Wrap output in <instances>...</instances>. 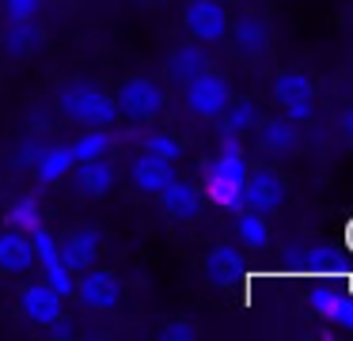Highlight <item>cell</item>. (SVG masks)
<instances>
[{"mask_svg": "<svg viewBox=\"0 0 353 341\" xmlns=\"http://www.w3.org/2000/svg\"><path fill=\"white\" fill-rule=\"evenodd\" d=\"M183 23L198 42H221L228 34V12H224L221 0H194L186 8Z\"/></svg>", "mask_w": 353, "mask_h": 341, "instance_id": "9c48e42d", "label": "cell"}, {"mask_svg": "<svg viewBox=\"0 0 353 341\" xmlns=\"http://www.w3.org/2000/svg\"><path fill=\"white\" fill-rule=\"evenodd\" d=\"M274 95L281 103V110L289 114L292 121H307L315 110V83L307 80L304 72H281L274 80Z\"/></svg>", "mask_w": 353, "mask_h": 341, "instance_id": "8992f818", "label": "cell"}, {"mask_svg": "<svg viewBox=\"0 0 353 341\" xmlns=\"http://www.w3.org/2000/svg\"><path fill=\"white\" fill-rule=\"evenodd\" d=\"M171 178H175V174H171V163H163V159H156V156H145V152H141V159L133 163V182H137L145 194H160Z\"/></svg>", "mask_w": 353, "mask_h": 341, "instance_id": "ac0fdd59", "label": "cell"}, {"mask_svg": "<svg viewBox=\"0 0 353 341\" xmlns=\"http://www.w3.org/2000/svg\"><path fill=\"white\" fill-rule=\"evenodd\" d=\"M285 205V182L281 174L274 171H247V182H243V209L251 212H262V216H270V212H277Z\"/></svg>", "mask_w": 353, "mask_h": 341, "instance_id": "52a82bcc", "label": "cell"}, {"mask_svg": "<svg viewBox=\"0 0 353 341\" xmlns=\"http://www.w3.org/2000/svg\"><path fill=\"white\" fill-rule=\"evenodd\" d=\"M31 247H34V262L42 265V277H46V285L57 288L61 296H72L77 280H72V269L65 265L61 247H57L54 235H50L46 227H34V231H31Z\"/></svg>", "mask_w": 353, "mask_h": 341, "instance_id": "277c9868", "label": "cell"}, {"mask_svg": "<svg viewBox=\"0 0 353 341\" xmlns=\"http://www.w3.org/2000/svg\"><path fill=\"white\" fill-rule=\"evenodd\" d=\"M39 144H34V141H27L23 144V148H19V163H34V159H39Z\"/></svg>", "mask_w": 353, "mask_h": 341, "instance_id": "f546056e", "label": "cell"}, {"mask_svg": "<svg viewBox=\"0 0 353 341\" xmlns=\"http://www.w3.org/2000/svg\"><path fill=\"white\" fill-rule=\"evenodd\" d=\"M19 307H23V315L31 318L34 326H54L57 318L65 315V296L42 280V285H27V288H23V296H19Z\"/></svg>", "mask_w": 353, "mask_h": 341, "instance_id": "30bf717a", "label": "cell"}, {"mask_svg": "<svg viewBox=\"0 0 353 341\" xmlns=\"http://www.w3.org/2000/svg\"><path fill=\"white\" fill-rule=\"evenodd\" d=\"M61 258L69 269H88V265L95 262V254H99V235L92 231V227H80V231H69L61 242Z\"/></svg>", "mask_w": 353, "mask_h": 341, "instance_id": "5bb4252c", "label": "cell"}, {"mask_svg": "<svg viewBox=\"0 0 353 341\" xmlns=\"http://www.w3.org/2000/svg\"><path fill=\"white\" fill-rule=\"evenodd\" d=\"M107 148H110L107 125H88V133H80L77 141L69 144V156H72V163H88V159L107 156Z\"/></svg>", "mask_w": 353, "mask_h": 341, "instance_id": "d6986e66", "label": "cell"}, {"mask_svg": "<svg viewBox=\"0 0 353 341\" xmlns=\"http://www.w3.org/2000/svg\"><path fill=\"white\" fill-rule=\"evenodd\" d=\"M114 103H118V114H125V118H133V121H148L163 110V91L156 87L152 80L137 76V80H125L122 87H118Z\"/></svg>", "mask_w": 353, "mask_h": 341, "instance_id": "5b68a950", "label": "cell"}, {"mask_svg": "<svg viewBox=\"0 0 353 341\" xmlns=\"http://www.w3.org/2000/svg\"><path fill=\"white\" fill-rule=\"evenodd\" d=\"M77 167H80L77 182H80V189H84L88 197H107L110 194V186H114V167L107 163V156L88 159V163H77Z\"/></svg>", "mask_w": 353, "mask_h": 341, "instance_id": "e0dca14e", "label": "cell"}, {"mask_svg": "<svg viewBox=\"0 0 353 341\" xmlns=\"http://www.w3.org/2000/svg\"><path fill=\"white\" fill-rule=\"evenodd\" d=\"M232 42H236V50L243 53V57H262V53L270 50V27L262 15H243V19H236V27H232Z\"/></svg>", "mask_w": 353, "mask_h": 341, "instance_id": "4fadbf2b", "label": "cell"}, {"mask_svg": "<svg viewBox=\"0 0 353 341\" xmlns=\"http://www.w3.org/2000/svg\"><path fill=\"white\" fill-rule=\"evenodd\" d=\"M163 338H194V326L190 322H171L168 330H163Z\"/></svg>", "mask_w": 353, "mask_h": 341, "instance_id": "f1b7e54d", "label": "cell"}, {"mask_svg": "<svg viewBox=\"0 0 353 341\" xmlns=\"http://www.w3.org/2000/svg\"><path fill=\"white\" fill-rule=\"evenodd\" d=\"M145 156H156V159H163V163H175V159L183 156V144H179L171 133H148L145 136Z\"/></svg>", "mask_w": 353, "mask_h": 341, "instance_id": "cb8c5ba5", "label": "cell"}, {"mask_svg": "<svg viewBox=\"0 0 353 341\" xmlns=\"http://www.w3.org/2000/svg\"><path fill=\"white\" fill-rule=\"evenodd\" d=\"M34 38H39L34 23H8V34H4V42H8L12 53H27V50L34 45Z\"/></svg>", "mask_w": 353, "mask_h": 341, "instance_id": "4316f807", "label": "cell"}, {"mask_svg": "<svg viewBox=\"0 0 353 341\" xmlns=\"http://www.w3.org/2000/svg\"><path fill=\"white\" fill-rule=\"evenodd\" d=\"M160 201H163V209H168L175 220H198V212H201V189L190 186V182L171 178L168 186L160 189Z\"/></svg>", "mask_w": 353, "mask_h": 341, "instance_id": "7c38bea8", "label": "cell"}, {"mask_svg": "<svg viewBox=\"0 0 353 341\" xmlns=\"http://www.w3.org/2000/svg\"><path fill=\"white\" fill-rule=\"evenodd\" d=\"M31 167H34V174H39V182H57V178H65V174H69L72 156H69V148H65V144H57V148H42L39 159H34Z\"/></svg>", "mask_w": 353, "mask_h": 341, "instance_id": "ffe728a7", "label": "cell"}, {"mask_svg": "<svg viewBox=\"0 0 353 341\" xmlns=\"http://www.w3.org/2000/svg\"><path fill=\"white\" fill-rule=\"evenodd\" d=\"M232 265H236V250L232 247H213L205 258V277L213 280V285H221V280H228Z\"/></svg>", "mask_w": 353, "mask_h": 341, "instance_id": "d4e9b609", "label": "cell"}, {"mask_svg": "<svg viewBox=\"0 0 353 341\" xmlns=\"http://www.w3.org/2000/svg\"><path fill=\"white\" fill-rule=\"evenodd\" d=\"M8 224H12V227H19V231H27V235H31L34 227H42L39 201H34V197H19V201L12 205V212H8Z\"/></svg>", "mask_w": 353, "mask_h": 341, "instance_id": "603a6c76", "label": "cell"}, {"mask_svg": "<svg viewBox=\"0 0 353 341\" xmlns=\"http://www.w3.org/2000/svg\"><path fill=\"white\" fill-rule=\"evenodd\" d=\"M243 182H247L243 156H228V152H221V156L209 163V171H205V194H209L213 205L239 212L243 209Z\"/></svg>", "mask_w": 353, "mask_h": 341, "instance_id": "7a4b0ae2", "label": "cell"}, {"mask_svg": "<svg viewBox=\"0 0 353 341\" xmlns=\"http://www.w3.org/2000/svg\"><path fill=\"white\" fill-rule=\"evenodd\" d=\"M236 231H239V239H243V247H251V250H266L270 247V227H266V216H262V212L239 209Z\"/></svg>", "mask_w": 353, "mask_h": 341, "instance_id": "7402d4cb", "label": "cell"}, {"mask_svg": "<svg viewBox=\"0 0 353 341\" xmlns=\"http://www.w3.org/2000/svg\"><path fill=\"white\" fill-rule=\"evenodd\" d=\"M338 300H342V292H338L334 285H315L312 292H307V303H312V311H315V315H323V318L334 315Z\"/></svg>", "mask_w": 353, "mask_h": 341, "instance_id": "484cf974", "label": "cell"}, {"mask_svg": "<svg viewBox=\"0 0 353 341\" xmlns=\"http://www.w3.org/2000/svg\"><path fill=\"white\" fill-rule=\"evenodd\" d=\"M342 133H345V136H350V141H353V106H350V110L342 114Z\"/></svg>", "mask_w": 353, "mask_h": 341, "instance_id": "4dcf8cb0", "label": "cell"}, {"mask_svg": "<svg viewBox=\"0 0 353 341\" xmlns=\"http://www.w3.org/2000/svg\"><path fill=\"white\" fill-rule=\"evenodd\" d=\"M201 68H209V57H205V50H201L198 42H183V45H175V50H171V57H168L171 80L186 83L190 76H198Z\"/></svg>", "mask_w": 353, "mask_h": 341, "instance_id": "9a60e30c", "label": "cell"}, {"mask_svg": "<svg viewBox=\"0 0 353 341\" xmlns=\"http://www.w3.org/2000/svg\"><path fill=\"white\" fill-rule=\"evenodd\" d=\"M228 83H224L221 72H209V68H201L198 76H190L186 80V106H190L198 118L213 121L224 114V106H228Z\"/></svg>", "mask_w": 353, "mask_h": 341, "instance_id": "3957f363", "label": "cell"}, {"mask_svg": "<svg viewBox=\"0 0 353 341\" xmlns=\"http://www.w3.org/2000/svg\"><path fill=\"white\" fill-rule=\"evenodd\" d=\"M31 265H34L31 235L19 231V227L0 231V269H4V273H27Z\"/></svg>", "mask_w": 353, "mask_h": 341, "instance_id": "8fae6325", "label": "cell"}, {"mask_svg": "<svg viewBox=\"0 0 353 341\" xmlns=\"http://www.w3.org/2000/svg\"><path fill=\"white\" fill-rule=\"evenodd\" d=\"M221 125H224V133L243 136V133H251V129L259 125V110H254L251 99H239V103L228 99V106H224V114H221Z\"/></svg>", "mask_w": 353, "mask_h": 341, "instance_id": "44dd1931", "label": "cell"}, {"mask_svg": "<svg viewBox=\"0 0 353 341\" xmlns=\"http://www.w3.org/2000/svg\"><path fill=\"white\" fill-rule=\"evenodd\" d=\"M296 141H300V133H296V121L292 118H270V121H262L259 125V144L266 152H274V156H281V152H292L296 148Z\"/></svg>", "mask_w": 353, "mask_h": 341, "instance_id": "2e32d148", "label": "cell"}, {"mask_svg": "<svg viewBox=\"0 0 353 341\" xmlns=\"http://www.w3.org/2000/svg\"><path fill=\"white\" fill-rule=\"evenodd\" d=\"M72 292L80 296V303H84L88 311H110V307H118V300H122V280H118L114 273H107V269H88L84 277L77 280Z\"/></svg>", "mask_w": 353, "mask_h": 341, "instance_id": "ba28073f", "label": "cell"}, {"mask_svg": "<svg viewBox=\"0 0 353 341\" xmlns=\"http://www.w3.org/2000/svg\"><path fill=\"white\" fill-rule=\"evenodd\" d=\"M39 8H42V0H4V15H8V23H34Z\"/></svg>", "mask_w": 353, "mask_h": 341, "instance_id": "83f0119b", "label": "cell"}, {"mask_svg": "<svg viewBox=\"0 0 353 341\" xmlns=\"http://www.w3.org/2000/svg\"><path fill=\"white\" fill-rule=\"evenodd\" d=\"M57 106H61L65 118L80 121V125H110L118 118V103L107 95V91L92 87V83H72L57 95Z\"/></svg>", "mask_w": 353, "mask_h": 341, "instance_id": "6da1fadb", "label": "cell"}]
</instances>
